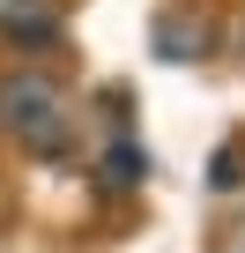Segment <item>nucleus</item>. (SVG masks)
I'll use <instances>...</instances> for the list:
<instances>
[{"instance_id": "4", "label": "nucleus", "mask_w": 245, "mask_h": 253, "mask_svg": "<svg viewBox=\"0 0 245 253\" xmlns=\"http://www.w3.org/2000/svg\"><path fill=\"white\" fill-rule=\"evenodd\" d=\"M141 179H149V149H141V142H111V149H104V186H111V194H127V186H141Z\"/></svg>"}, {"instance_id": "3", "label": "nucleus", "mask_w": 245, "mask_h": 253, "mask_svg": "<svg viewBox=\"0 0 245 253\" xmlns=\"http://www.w3.org/2000/svg\"><path fill=\"white\" fill-rule=\"evenodd\" d=\"M156 52H164V60H201V52H208V23L164 15V23H156Z\"/></svg>"}, {"instance_id": "1", "label": "nucleus", "mask_w": 245, "mask_h": 253, "mask_svg": "<svg viewBox=\"0 0 245 253\" xmlns=\"http://www.w3.org/2000/svg\"><path fill=\"white\" fill-rule=\"evenodd\" d=\"M0 126H8L30 157H45V164L74 157V112H67V97H60L52 75H30V67L0 75Z\"/></svg>"}, {"instance_id": "5", "label": "nucleus", "mask_w": 245, "mask_h": 253, "mask_svg": "<svg viewBox=\"0 0 245 253\" xmlns=\"http://www.w3.org/2000/svg\"><path fill=\"white\" fill-rule=\"evenodd\" d=\"M208 186H215V194H238V186H245V149H238V142H223V149H215Z\"/></svg>"}, {"instance_id": "2", "label": "nucleus", "mask_w": 245, "mask_h": 253, "mask_svg": "<svg viewBox=\"0 0 245 253\" xmlns=\"http://www.w3.org/2000/svg\"><path fill=\"white\" fill-rule=\"evenodd\" d=\"M0 30H8L15 45H52L60 15H52V0H0Z\"/></svg>"}]
</instances>
